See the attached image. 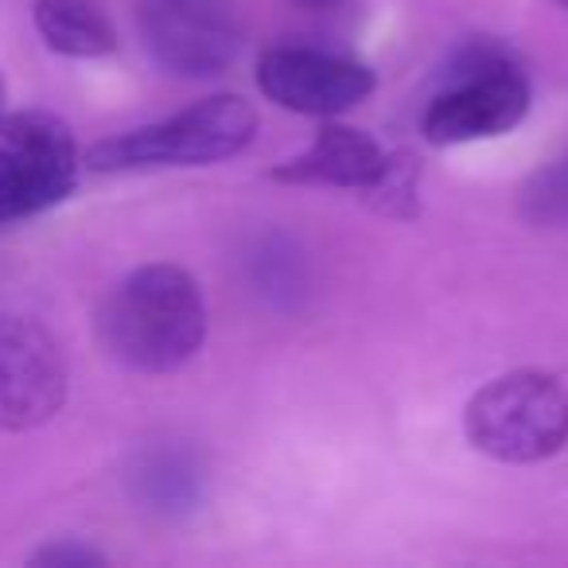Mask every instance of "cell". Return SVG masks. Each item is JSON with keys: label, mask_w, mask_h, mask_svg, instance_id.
Returning <instances> with one entry per match:
<instances>
[{"label": "cell", "mask_w": 568, "mask_h": 568, "mask_svg": "<svg viewBox=\"0 0 568 568\" xmlns=\"http://www.w3.org/2000/svg\"><path fill=\"white\" fill-rule=\"evenodd\" d=\"M98 339L136 374H172L203 351L206 304L199 281L180 265H141L105 296Z\"/></svg>", "instance_id": "6da1fadb"}, {"label": "cell", "mask_w": 568, "mask_h": 568, "mask_svg": "<svg viewBox=\"0 0 568 568\" xmlns=\"http://www.w3.org/2000/svg\"><path fill=\"white\" fill-rule=\"evenodd\" d=\"M257 113L245 98L214 94L152 125L105 136L87 152L90 172H152V168H206L250 149Z\"/></svg>", "instance_id": "7a4b0ae2"}, {"label": "cell", "mask_w": 568, "mask_h": 568, "mask_svg": "<svg viewBox=\"0 0 568 568\" xmlns=\"http://www.w3.org/2000/svg\"><path fill=\"white\" fill-rule=\"evenodd\" d=\"M464 433L498 464H541L568 444V389L545 371L498 374L471 394Z\"/></svg>", "instance_id": "3957f363"}, {"label": "cell", "mask_w": 568, "mask_h": 568, "mask_svg": "<svg viewBox=\"0 0 568 568\" xmlns=\"http://www.w3.org/2000/svg\"><path fill=\"white\" fill-rule=\"evenodd\" d=\"M534 90L529 79L503 48H467L448 71L444 90L425 105L420 133L436 149L490 141L518 129L529 113Z\"/></svg>", "instance_id": "277c9868"}, {"label": "cell", "mask_w": 568, "mask_h": 568, "mask_svg": "<svg viewBox=\"0 0 568 568\" xmlns=\"http://www.w3.org/2000/svg\"><path fill=\"white\" fill-rule=\"evenodd\" d=\"M79 144L63 118L0 113V226L59 206L79 183Z\"/></svg>", "instance_id": "5b68a950"}, {"label": "cell", "mask_w": 568, "mask_h": 568, "mask_svg": "<svg viewBox=\"0 0 568 568\" xmlns=\"http://www.w3.org/2000/svg\"><path fill=\"white\" fill-rule=\"evenodd\" d=\"M67 402V358L59 339L28 316H0V428H40Z\"/></svg>", "instance_id": "8992f818"}, {"label": "cell", "mask_w": 568, "mask_h": 568, "mask_svg": "<svg viewBox=\"0 0 568 568\" xmlns=\"http://www.w3.org/2000/svg\"><path fill=\"white\" fill-rule=\"evenodd\" d=\"M257 87L281 110L339 118L374 94V71L316 48H268L257 59Z\"/></svg>", "instance_id": "52a82bcc"}, {"label": "cell", "mask_w": 568, "mask_h": 568, "mask_svg": "<svg viewBox=\"0 0 568 568\" xmlns=\"http://www.w3.org/2000/svg\"><path fill=\"white\" fill-rule=\"evenodd\" d=\"M141 32L152 59L183 79L222 74L237 55V24L222 0H144Z\"/></svg>", "instance_id": "ba28073f"}, {"label": "cell", "mask_w": 568, "mask_h": 568, "mask_svg": "<svg viewBox=\"0 0 568 568\" xmlns=\"http://www.w3.org/2000/svg\"><path fill=\"white\" fill-rule=\"evenodd\" d=\"M389 156L371 133L351 125H324L316 141L301 152V156L276 164V183H312V187H351V191H374L386 180Z\"/></svg>", "instance_id": "9c48e42d"}, {"label": "cell", "mask_w": 568, "mask_h": 568, "mask_svg": "<svg viewBox=\"0 0 568 568\" xmlns=\"http://www.w3.org/2000/svg\"><path fill=\"white\" fill-rule=\"evenodd\" d=\"M36 28L67 59H105L118 51V32L94 0H36Z\"/></svg>", "instance_id": "30bf717a"}, {"label": "cell", "mask_w": 568, "mask_h": 568, "mask_svg": "<svg viewBox=\"0 0 568 568\" xmlns=\"http://www.w3.org/2000/svg\"><path fill=\"white\" fill-rule=\"evenodd\" d=\"M32 565L43 568H102L105 565V552L90 549L82 541H51L43 549L32 552Z\"/></svg>", "instance_id": "8fae6325"}, {"label": "cell", "mask_w": 568, "mask_h": 568, "mask_svg": "<svg viewBox=\"0 0 568 568\" xmlns=\"http://www.w3.org/2000/svg\"><path fill=\"white\" fill-rule=\"evenodd\" d=\"M296 4H304V9H332L339 0H296Z\"/></svg>", "instance_id": "7c38bea8"}, {"label": "cell", "mask_w": 568, "mask_h": 568, "mask_svg": "<svg viewBox=\"0 0 568 568\" xmlns=\"http://www.w3.org/2000/svg\"><path fill=\"white\" fill-rule=\"evenodd\" d=\"M0 110H4V79H0Z\"/></svg>", "instance_id": "4fadbf2b"}, {"label": "cell", "mask_w": 568, "mask_h": 568, "mask_svg": "<svg viewBox=\"0 0 568 568\" xmlns=\"http://www.w3.org/2000/svg\"><path fill=\"white\" fill-rule=\"evenodd\" d=\"M557 4H560V9H568V0H557Z\"/></svg>", "instance_id": "5bb4252c"}]
</instances>
